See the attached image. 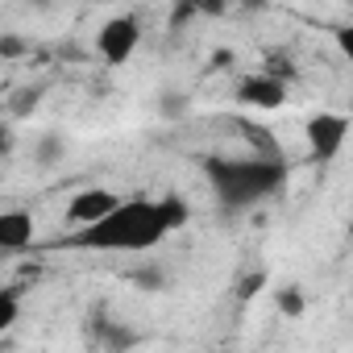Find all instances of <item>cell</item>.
I'll list each match as a JSON object with an SVG mask.
<instances>
[{
    "label": "cell",
    "instance_id": "52a82bcc",
    "mask_svg": "<svg viewBox=\"0 0 353 353\" xmlns=\"http://www.w3.org/2000/svg\"><path fill=\"white\" fill-rule=\"evenodd\" d=\"M26 245H34V216L21 212V208L0 212V250H5V254H17V250H26Z\"/></svg>",
    "mask_w": 353,
    "mask_h": 353
},
{
    "label": "cell",
    "instance_id": "9c48e42d",
    "mask_svg": "<svg viewBox=\"0 0 353 353\" xmlns=\"http://www.w3.org/2000/svg\"><path fill=\"white\" fill-rule=\"evenodd\" d=\"M63 154H67V141H63L59 133H42L38 145H34V162H38V166H59Z\"/></svg>",
    "mask_w": 353,
    "mask_h": 353
},
{
    "label": "cell",
    "instance_id": "ba28073f",
    "mask_svg": "<svg viewBox=\"0 0 353 353\" xmlns=\"http://www.w3.org/2000/svg\"><path fill=\"white\" fill-rule=\"evenodd\" d=\"M92 332H96V345H100L104 353H129V349L137 345V332H133L129 324L112 320V316H96Z\"/></svg>",
    "mask_w": 353,
    "mask_h": 353
},
{
    "label": "cell",
    "instance_id": "3957f363",
    "mask_svg": "<svg viewBox=\"0 0 353 353\" xmlns=\"http://www.w3.org/2000/svg\"><path fill=\"white\" fill-rule=\"evenodd\" d=\"M349 129H353V125H349L345 112H316V117L303 125V137H307L312 158H316V162H332V158L345 150Z\"/></svg>",
    "mask_w": 353,
    "mask_h": 353
},
{
    "label": "cell",
    "instance_id": "5b68a950",
    "mask_svg": "<svg viewBox=\"0 0 353 353\" xmlns=\"http://www.w3.org/2000/svg\"><path fill=\"white\" fill-rule=\"evenodd\" d=\"M233 100H237L241 108L274 112V108H283V104H287V83H283L274 71H254V75H245V79L237 83Z\"/></svg>",
    "mask_w": 353,
    "mask_h": 353
},
{
    "label": "cell",
    "instance_id": "5bb4252c",
    "mask_svg": "<svg viewBox=\"0 0 353 353\" xmlns=\"http://www.w3.org/2000/svg\"><path fill=\"white\" fill-rule=\"evenodd\" d=\"M262 287H266V270H254V274H245V279L237 283V299H241V303H250Z\"/></svg>",
    "mask_w": 353,
    "mask_h": 353
},
{
    "label": "cell",
    "instance_id": "9a60e30c",
    "mask_svg": "<svg viewBox=\"0 0 353 353\" xmlns=\"http://www.w3.org/2000/svg\"><path fill=\"white\" fill-rule=\"evenodd\" d=\"M332 42H336V50L349 59V67H353V26H336L332 30Z\"/></svg>",
    "mask_w": 353,
    "mask_h": 353
},
{
    "label": "cell",
    "instance_id": "277c9868",
    "mask_svg": "<svg viewBox=\"0 0 353 353\" xmlns=\"http://www.w3.org/2000/svg\"><path fill=\"white\" fill-rule=\"evenodd\" d=\"M141 46V21L137 17H108L96 34V50L108 67H121L133 59V50Z\"/></svg>",
    "mask_w": 353,
    "mask_h": 353
},
{
    "label": "cell",
    "instance_id": "30bf717a",
    "mask_svg": "<svg viewBox=\"0 0 353 353\" xmlns=\"http://www.w3.org/2000/svg\"><path fill=\"white\" fill-rule=\"evenodd\" d=\"M21 316V291L17 287H5L0 291V332H9Z\"/></svg>",
    "mask_w": 353,
    "mask_h": 353
},
{
    "label": "cell",
    "instance_id": "4fadbf2b",
    "mask_svg": "<svg viewBox=\"0 0 353 353\" xmlns=\"http://www.w3.org/2000/svg\"><path fill=\"white\" fill-rule=\"evenodd\" d=\"M158 112H162V117H170V121H174V117H183V112H188V96H183V92H162Z\"/></svg>",
    "mask_w": 353,
    "mask_h": 353
},
{
    "label": "cell",
    "instance_id": "8992f818",
    "mask_svg": "<svg viewBox=\"0 0 353 353\" xmlns=\"http://www.w3.org/2000/svg\"><path fill=\"white\" fill-rule=\"evenodd\" d=\"M121 204H125V200H121L117 192H108V188H83V192L71 196V204H67V221L79 225V229H92V225H100L104 216H112Z\"/></svg>",
    "mask_w": 353,
    "mask_h": 353
},
{
    "label": "cell",
    "instance_id": "7c38bea8",
    "mask_svg": "<svg viewBox=\"0 0 353 353\" xmlns=\"http://www.w3.org/2000/svg\"><path fill=\"white\" fill-rule=\"evenodd\" d=\"M133 287H141V291H166V274L158 266H133Z\"/></svg>",
    "mask_w": 353,
    "mask_h": 353
},
{
    "label": "cell",
    "instance_id": "7a4b0ae2",
    "mask_svg": "<svg viewBox=\"0 0 353 353\" xmlns=\"http://www.w3.org/2000/svg\"><path fill=\"white\" fill-rule=\"evenodd\" d=\"M204 179L216 192L221 208H254L258 200L274 196L287 179V166L274 158H204Z\"/></svg>",
    "mask_w": 353,
    "mask_h": 353
},
{
    "label": "cell",
    "instance_id": "6da1fadb",
    "mask_svg": "<svg viewBox=\"0 0 353 353\" xmlns=\"http://www.w3.org/2000/svg\"><path fill=\"white\" fill-rule=\"evenodd\" d=\"M183 225H188V204L179 196H162V200L133 196L100 225L79 229L71 237V245L75 250H104V254H141V250H154L166 233L183 229Z\"/></svg>",
    "mask_w": 353,
    "mask_h": 353
},
{
    "label": "cell",
    "instance_id": "8fae6325",
    "mask_svg": "<svg viewBox=\"0 0 353 353\" xmlns=\"http://www.w3.org/2000/svg\"><path fill=\"white\" fill-rule=\"evenodd\" d=\"M274 303H279L283 316H303V312H307V299H303L299 287H283V291L274 295Z\"/></svg>",
    "mask_w": 353,
    "mask_h": 353
},
{
    "label": "cell",
    "instance_id": "2e32d148",
    "mask_svg": "<svg viewBox=\"0 0 353 353\" xmlns=\"http://www.w3.org/2000/svg\"><path fill=\"white\" fill-rule=\"evenodd\" d=\"M21 50H26L21 38H13V34H9V38H0V59H17Z\"/></svg>",
    "mask_w": 353,
    "mask_h": 353
}]
</instances>
